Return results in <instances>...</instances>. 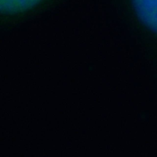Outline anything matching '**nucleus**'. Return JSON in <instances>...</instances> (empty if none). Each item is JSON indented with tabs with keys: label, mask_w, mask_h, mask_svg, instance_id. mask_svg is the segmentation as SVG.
<instances>
[{
	"label": "nucleus",
	"mask_w": 157,
	"mask_h": 157,
	"mask_svg": "<svg viewBox=\"0 0 157 157\" xmlns=\"http://www.w3.org/2000/svg\"><path fill=\"white\" fill-rule=\"evenodd\" d=\"M42 0H0L2 12L15 13L28 10L37 5Z\"/></svg>",
	"instance_id": "obj_2"
},
{
	"label": "nucleus",
	"mask_w": 157,
	"mask_h": 157,
	"mask_svg": "<svg viewBox=\"0 0 157 157\" xmlns=\"http://www.w3.org/2000/svg\"><path fill=\"white\" fill-rule=\"evenodd\" d=\"M139 20L157 34V0H131Z\"/></svg>",
	"instance_id": "obj_1"
}]
</instances>
